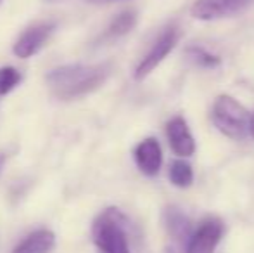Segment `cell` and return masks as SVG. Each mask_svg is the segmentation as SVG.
Listing matches in <instances>:
<instances>
[{"instance_id": "obj_17", "label": "cell", "mask_w": 254, "mask_h": 253, "mask_svg": "<svg viewBox=\"0 0 254 253\" xmlns=\"http://www.w3.org/2000/svg\"><path fill=\"white\" fill-rule=\"evenodd\" d=\"M3 163H5V158L0 155V172H2V169H3Z\"/></svg>"}, {"instance_id": "obj_20", "label": "cell", "mask_w": 254, "mask_h": 253, "mask_svg": "<svg viewBox=\"0 0 254 253\" xmlns=\"http://www.w3.org/2000/svg\"><path fill=\"white\" fill-rule=\"evenodd\" d=\"M0 3H2V0H0Z\"/></svg>"}, {"instance_id": "obj_13", "label": "cell", "mask_w": 254, "mask_h": 253, "mask_svg": "<svg viewBox=\"0 0 254 253\" xmlns=\"http://www.w3.org/2000/svg\"><path fill=\"white\" fill-rule=\"evenodd\" d=\"M135 24H137V14H135L133 10H123V12L118 14V16L111 21L106 35L109 38L123 37V35L130 33V31L133 30Z\"/></svg>"}, {"instance_id": "obj_7", "label": "cell", "mask_w": 254, "mask_h": 253, "mask_svg": "<svg viewBox=\"0 0 254 253\" xmlns=\"http://www.w3.org/2000/svg\"><path fill=\"white\" fill-rule=\"evenodd\" d=\"M166 137L170 148L180 158H189L195 153V141L184 116H173L166 123Z\"/></svg>"}, {"instance_id": "obj_14", "label": "cell", "mask_w": 254, "mask_h": 253, "mask_svg": "<svg viewBox=\"0 0 254 253\" xmlns=\"http://www.w3.org/2000/svg\"><path fill=\"white\" fill-rule=\"evenodd\" d=\"M185 56L194 66L202 68V70H214L221 64V59L218 56L207 52L206 49L197 47V45H192V47L185 49Z\"/></svg>"}, {"instance_id": "obj_5", "label": "cell", "mask_w": 254, "mask_h": 253, "mask_svg": "<svg viewBox=\"0 0 254 253\" xmlns=\"http://www.w3.org/2000/svg\"><path fill=\"white\" fill-rule=\"evenodd\" d=\"M225 226L218 217H207L194 229L189 243L185 245V253H214L223 238Z\"/></svg>"}, {"instance_id": "obj_18", "label": "cell", "mask_w": 254, "mask_h": 253, "mask_svg": "<svg viewBox=\"0 0 254 253\" xmlns=\"http://www.w3.org/2000/svg\"><path fill=\"white\" fill-rule=\"evenodd\" d=\"M88 2H104V0H88Z\"/></svg>"}, {"instance_id": "obj_19", "label": "cell", "mask_w": 254, "mask_h": 253, "mask_svg": "<svg viewBox=\"0 0 254 253\" xmlns=\"http://www.w3.org/2000/svg\"><path fill=\"white\" fill-rule=\"evenodd\" d=\"M51 2H56V0H51Z\"/></svg>"}, {"instance_id": "obj_11", "label": "cell", "mask_w": 254, "mask_h": 253, "mask_svg": "<svg viewBox=\"0 0 254 253\" xmlns=\"http://www.w3.org/2000/svg\"><path fill=\"white\" fill-rule=\"evenodd\" d=\"M56 245V236L47 229L35 231L28 238H24L12 253H51Z\"/></svg>"}, {"instance_id": "obj_1", "label": "cell", "mask_w": 254, "mask_h": 253, "mask_svg": "<svg viewBox=\"0 0 254 253\" xmlns=\"http://www.w3.org/2000/svg\"><path fill=\"white\" fill-rule=\"evenodd\" d=\"M111 75V64L101 63L94 66L87 64H69L51 70L45 75L52 95L63 101L76 99L97 90Z\"/></svg>"}, {"instance_id": "obj_10", "label": "cell", "mask_w": 254, "mask_h": 253, "mask_svg": "<svg viewBox=\"0 0 254 253\" xmlns=\"http://www.w3.org/2000/svg\"><path fill=\"white\" fill-rule=\"evenodd\" d=\"M163 224H164L166 233L171 236V240L178 241V243L187 245L192 233H194L189 217L185 215L180 208H177V206H168V208H164Z\"/></svg>"}, {"instance_id": "obj_3", "label": "cell", "mask_w": 254, "mask_h": 253, "mask_svg": "<svg viewBox=\"0 0 254 253\" xmlns=\"http://www.w3.org/2000/svg\"><path fill=\"white\" fill-rule=\"evenodd\" d=\"M128 220L118 208H107L94 220L92 240L101 253H130Z\"/></svg>"}, {"instance_id": "obj_16", "label": "cell", "mask_w": 254, "mask_h": 253, "mask_svg": "<svg viewBox=\"0 0 254 253\" xmlns=\"http://www.w3.org/2000/svg\"><path fill=\"white\" fill-rule=\"evenodd\" d=\"M249 135H253L254 139V111L251 113V130H249Z\"/></svg>"}, {"instance_id": "obj_4", "label": "cell", "mask_w": 254, "mask_h": 253, "mask_svg": "<svg viewBox=\"0 0 254 253\" xmlns=\"http://www.w3.org/2000/svg\"><path fill=\"white\" fill-rule=\"evenodd\" d=\"M180 35L182 31L177 24H170V26L164 28L159 37L156 38V42L152 44V47L149 49V52L142 58L138 66L135 68V73H133L135 80H144L147 75H151L164 61V58L177 47L178 40H180Z\"/></svg>"}, {"instance_id": "obj_9", "label": "cell", "mask_w": 254, "mask_h": 253, "mask_svg": "<svg viewBox=\"0 0 254 253\" xmlns=\"http://www.w3.org/2000/svg\"><path fill=\"white\" fill-rule=\"evenodd\" d=\"M135 163H137L138 170L144 175L154 177L159 173L161 165H163V151H161V144L157 139L149 137L144 139L140 144L135 148Z\"/></svg>"}, {"instance_id": "obj_15", "label": "cell", "mask_w": 254, "mask_h": 253, "mask_svg": "<svg viewBox=\"0 0 254 253\" xmlns=\"http://www.w3.org/2000/svg\"><path fill=\"white\" fill-rule=\"evenodd\" d=\"M21 73L16 68H0V95H5L21 82Z\"/></svg>"}, {"instance_id": "obj_2", "label": "cell", "mask_w": 254, "mask_h": 253, "mask_svg": "<svg viewBox=\"0 0 254 253\" xmlns=\"http://www.w3.org/2000/svg\"><path fill=\"white\" fill-rule=\"evenodd\" d=\"M211 120L225 137L234 141L246 139L251 130V113L228 94H220L214 99Z\"/></svg>"}, {"instance_id": "obj_12", "label": "cell", "mask_w": 254, "mask_h": 253, "mask_svg": "<svg viewBox=\"0 0 254 253\" xmlns=\"http://www.w3.org/2000/svg\"><path fill=\"white\" fill-rule=\"evenodd\" d=\"M168 177L175 187L187 189L194 182V170H192L190 163H187L185 160H173L168 169Z\"/></svg>"}, {"instance_id": "obj_6", "label": "cell", "mask_w": 254, "mask_h": 253, "mask_svg": "<svg viewBox=\"0 0 254 253\" xmlns=\"http://www.w3.org/2000/svg\"><path fill=\"white\" fill-rule=\"evenodd\" d=\"M253 0H195L190 7V16L199 21H216L241 14Z\"/></svg>"}, {"instance_id": "obj_8", "label": "cell", "mask_w": 254, "mask_h": 253, "mask_svg": "<svg viewBox=\"0 0 254 253\" xmlns=\"http://www.w3.org/2000/svg\"><path fill=\"white\" fill-rule=\"evenodd\" d=\"M54 31V23H38L30 26L14 44V54L21 59H28L37 54L45 42L51 38Z\"/></svg>"}]
</instances>
